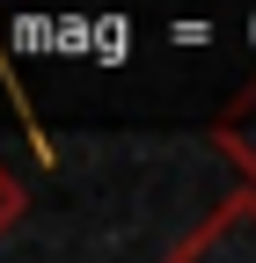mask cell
Segmentation results:
<instances>
[{
    "label": "cell",
    "instance_id": "7a4b0ae2",
    "mask_svg": "<svg viewBox=\"0 0 256 263\" xmlns=\"http://www.w3.org/2000/svg\"><path fill=\"white\" fill-rule=\"evenodd\" d=\"M212 146H220V161L256 190V73L220 103V117H212Z\"/></svg>",
    "mask_w": 256,
    "mask_h": 263
},
{
    "label": "cell",
    "instance_id": "6da1fadb",
    "mask_svg": "<svg viewBox=\"0 0 256 263\" xmlns=\"http://www.w3.org/2000/svg\"><path fill=\"white\" fill-rule=\"evenodd\" d=\"M161 263H256V190L220 197Z\"/></svg>",
    "mask_w": 256,
    "mask_h": 263
},
{
    "label": "cell",
    "instance_id": "3957f363",
    "mask_svg": "<svg viewBox=\"0 0 256 263\" xmlns=\"http://www.w3.org/2000/svg\"><path fill=\"white\" fill-rule=\"evenodd\" d=\"M22 212H29V190H22V176H8V168H0V234H8Z\"/></svg>",
    "mask_w": 256,
    "mask_h": 263
}]
</instances>
